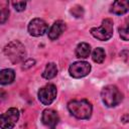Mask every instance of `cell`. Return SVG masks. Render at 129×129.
<instances>
[{
    "mask_svg": "<svg viewBox=\"0 0 129 129\" xmlns=\"http://www.w3.org/2000/svg\"><path fill=\"white\" fill-rule=\"evenodd\" d=\"M13 7L15 8L16 11H23L26 7V2L25 1H13L12 2Z\"/></svg>",
    "mask_w": 129,
    "mask_h": 129,
    "instance_id": "obj_19",
    "label": "cell"
},
{
    "mask_svg": "<svg viewBox=\"0 0 129 129\" xmlns=\"http://www.w3.org/2000/svg\"><path fill=\"white\" fill-rule=\"evenodd\" d=\"M4 53L12 63H18L25 57L26 50L20 41L13 40L4 47Z\"/></svg>",
    "mask_w": 129,
    "mask_h": 129,
    "instance_id": "obj_2",
    "label": "cell"
},
{
    "mask_svg": "<svg viewBox=\"0 0 129 129\" xmlns=\"http://www.w3.org/2000/svg\"><path fill=\"white\" fill-rule=\"evenodd\" d=\"M41 121L48 129H55V127L59 121V118H58L56 111H54L52 109H45L42 112Z\"/></svg>",
    "mask_w": 129,
    "mask_h": 129,
    "instance_id": "obj_9",
    "label": "cell"
},
{
    "mask_svg": "<svg viewBox=\"0 0 129 129\" xmlns=\"http://www.w3.org/2000/svg\"><path fill=\"white\" fill-rule=\"evenodd\" d=\"M69 112L78 119H89L92 115V104L86 100H72L68 103Z\"/></svg>",
    "mask_w": 129,
    "mask_h": 129,
    "instance_id": "obj_1",
    "label": "cell"
},
{
    "mask_svg": "<svg viewBox=\"0 0 129 129\" xmlns=\"http://www.w3.org/2000/svg\"><path fill=\"white\" fill-rule=\"evenodd\" d=\"M105 56H106L105 50H104L102 47H97V48H95L94 51H93V54H92L93 60H94L95 62H97V63H102V62L104 61V59H105Z\"/></svg>",
    "mask_w": 129,
    "mask_h": 129,
    "instance_id": "obj_16",
    "label": "cell"
},
{
    "mask_svg": "<svg viewBox=\"0 0 129 129\" xmlns=\"http://www.w3.org/2000/svg\"><path fill=\"white\" fill-rule=\"evenodd\" d=\"M66 23L61 20H57L55 21L51 27L48 30V37L50 40H55L56 38H58L60 36V34L66 30Z\"/></svg>",
    "mask_w": 129,
    "mask_h": 129,
    "instance_id": "obj_10",
    "label": "cell"
},
{
    "mask_svg": "<svg viewBox=\"0 0 129 129\" xmlns=\"http://www.w3.org/2000/svg\"><path fill=\"white\" fill-rule=\"evenodd\" d=\"M35 63V60L34 59H28V60H26L25 62H24V64H23V69H28V68H30V67H32L33 64Z\"/></svg>",
    "mask_w": 129,
    "mask_h": 129,
    "instance_id": "obj_20",
    "label": "cell"
},
{
    "mask_svg": "<svg viewBox=\"0 0 129 129\" xmlns=\"http://www.w3.org/2000/svg\"><path fill=\"white\" fill-rule=\"evenodd\" d=\"M57 74V68H56V64L53 63V62H49L46 64L43 73H42V77L46 80H50L52 78H54Z\"/></svg>",
    "mask_w": 129,
    "mask_h": 129,
    "instance_id": "obj_14",
    "label": "cell"
},
{
    "mask_svg": "<svg viewBox=\"0 0 129 129\" xmlns=\"http://www.w3.org/2000/svg\"><path fill=\"white\" fill-rule=\"evenodd\" d=\"M129 11V1L128 0H118L113 2L110 12L116 15H123Z\"/></svg>",
    "mask_w": 129,
    "mask_h": 129,
    "instance_id": "obj_11",
    "label": "cell"
},
{
    "mask_svg": "<svg viewBox=\"0 0 129 129\" xmlns=\"http://www.w3.org/2000/svg\"><path fill=\"white\" fill-rule=\"evenodd\" d=\"M8 15H9V10L6 6H2L1 7V13H0V22L1 24L5 23V21L8 19Z\"/></svg>",
    "mask_w": 129,
    "mask_h": 129,
    "instance_id": "obj_17",
    "label": "cell"
},
{
    "mask_svg": "<svg viewBox=\"0 0 129 129\" xmlns=\"http://www.w3.org/2000/svg\"><path fill=\"white\" fill-rule=\"evenodd\" d=\"M71 13H72L75 17H77V18L83 17V14H84L83 7H82V6H75V7H73V8L71 9Z\"/></svg>",
    "mask_w": 129,
    "mask_h": 129,
    "instance_id": "obj_18",
    "label": "cell"
},
{
    "mask_svg": "<svg viewBox=\"0 0 129 129\" xmlns=\"http://www.w3.org/2000/svg\"><path fill=\"white\" fill-rule=\"evenodd\" d=\"M119 35L123 40H129V17H127L124 23L118 28Z\"/></svg>",
    "mask_w": 129,
    "mask_h": 129,
    "instance_id": "obj_15",
    "label": "cell"
},
{
    "mask_svg": "<svg viewBox=\"0 0 129 129\" xmlns=\"http://www.w3.org/2000/svg\"><path fill=\"white\" fill-rule=\"evenodd\" d=\"M91 34L101 41H106L110 39L113 35V20L110 18L104 19L101 26L93 27L91 29Z\"/></svg>",
    "mask_w": 129,
    "mask_h": 129,
    "instance_id": "obj_4",
    "label": "cell"
},
{
    "mask_svg": "<svg viewBox=\"0 0 129 129\" xmlns=\"http://www.w3.org/2000/svg\"><path fill=\"white\" fill-rule=\"evenodd\" d=\"M28 32L32 36H41L43 35L47 30V24L44 20L40 18H34L32 19L28 24Z\"/></svg>",
    "mask_w": 129,
    "mask_h": 129,
    "instance_id": "obj_8",
    "label": "cell"
},
{
    "mask_svg": "<svg viewBox=\"0 0 129 129\" xmlns=\"http://www.w3.org/2000/svg\"><path fill=\"white\" fill-rule=\"evenodd\" d=\"M76 56L79 58H87L91 53V46L87 42H81L76 47Z\"/></svg>",
    "mask_w": 129,
    "mask_h": 129,
    "instance_id": "obj_13",
    "label": "cell"
},
{
    "mask_svg": "<svg viewBox=\"0 0 129 129\" xmlns=\"http://www.w3.org/2000/svg\"><path fill=\"white\" fill-rule=\"evenodd\" d=\"M37 96L43 105H50L56 97V87L53 84H47L39 89Z\"/></svg>",
    "mask_w": 129,
    "mask_h": 129,
    "instance_id": "obj_6",
    "label": "cell"
},
{
    "mask_svg": "<svg viewBox=\"0 0 129 129\" xmlns=\"http://www.w3.org/2000/svg\"><path fill=\"white\" fill-rule=\"evenodd\" d=\"M15 79V73L11 69H4L0 72V84L8 85L11 84Z\"/></svg>",
    "mask_w": 129,
    "mask_h": 129,
    "instance_id": "obj_12",
    "label": "cell"
},
{
    "mask_svg": "<svg viewBox=\"0 0 129 129\" xmlns=\"http://www.w3.org/2000/svg\"><path fill=\"white\" fill-rule=\"evenodd\" d=\"M101 98L107 107H115L121 103L123 95L116 86L108 85L103 88L101 92Z\"/></svg>",
    "mask_w": 129,
    "mask_h": 129,
    "instance_id": "obj_3",
    "label": "cell"
},
{
    "mask_svg": "<svg viewBox=\"0 0 129 129\" xmlns=\"http://www.w3.org/2000/svg\"><path fill=\"white\" fill-rule=\"evenodd\" d=\"M19 118V112L16 108H10L0 116L1 129H13Z\"/></svg>",
    "mask_w": 129,
    "mask_h": 129,
    "instance_id": "obj_5",
    "label": "cell"
},
{
    "mask_svg": "<svg viewBox=\"0 0 129 129\" xmlns=\"http://www.w3.org/2000/svg\"><path fill=\"white\" fill-rule=\"evenodd\" d=\"M91 72V64L87 61H76L73 62L69 68V73L71 77L75 79H80L86 77Z\"/></svg>",
    "mask_w": 129,
    "mask_h": 129,
    "instance_id": "obj_7",
    "label": "cell"
}]
</instances>
